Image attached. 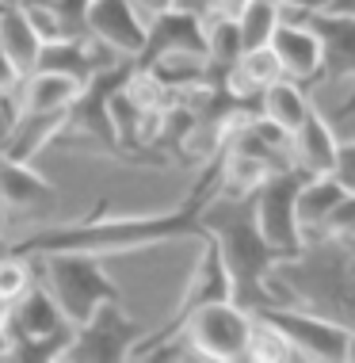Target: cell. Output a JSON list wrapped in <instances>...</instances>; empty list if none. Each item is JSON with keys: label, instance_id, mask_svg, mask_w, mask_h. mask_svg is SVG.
<instances>
[{"label": "cell", "instance_id": "6da1fadb", "mask_svg": "<svg viewBox=\"0 0 355 363\" xmlns=\"http://www.w3.org/2000/svg\"><path fill=\"white\" fill-rule=\"evenodd\" d=\"M222 188V150L206 161V169L199 176V184L191 188V195L180 203L176 211L164 214H111V218H92L84 222H69V225H50L38 230L31 238L16 241L12 252L19 257H46V252H96V257H115V252H142L164 241H180V238H206L203 225V207L218 195Z\"/></svg>", "mask_w": 355, "mask_h": 363}, {"label": "cell", "instance_id": "7a4b0ae2", "mask_svg": "<svg viewBox=\"0 0 355 363\" xmlns=\"http://www.w3.org/2000/svg\"><path fill=\"white\" fill-rule=\"evenodd\" d=\"M203 225L206 238L218 241V252L225 260L233 283V302L244 310H264L275 302L271 272L279 260V252L268 245L256 222V191L252 195H214L203 207Z\"/></svg>", "mask_w": 355, "mask_h": 363}, {"label": "cell", "instance_id": "3957f363", "mask_svg": "<svg viewBox=\"0 0 355 363\" xmlns=\"http://www.w3.org/2000/svg\"><path fill=\"white\" fill-rule=\"evenodd\" d=\"M35 260L43 264V283L50 287L73 325H84L103 302L118 298V287L103 272V257H96V252H46Z\"/></svg>", "mask_w": 355, "mask_h": 363}, {"label": "cell", "instance_id": "277c9868", "mask_svg": "<svg viewBox=\"0 0 355 363\" xmlns=\"http://www.w3.org/2000/svg\"><path fill=\"white\" fill-rule=\"evenodd\" d=\"M180 337L187 340L191 356L203 359H252V340H256V313L237 306L233 298L199 306L184 321ZM176 340V337H172Z\"/></svg>", "mask_w": 355, "mask_h": 363}, {"label": "cell", "instance_id": "5b68a950", "mask_svg": "<svg viewBox=\"0 0 355 363\" xmlns=\"http://www.w3.org/2000/svg\"><path fill=\"white\" fill-rule=\"evenodd\" d=\"M302 180V169H279L256 188V222H260L268 245L279 252V260H302L305 252V233L298 225V211H294Z\"/></svg>", "mask_w": 355, "mask_h": 363}, {"label": "cell", "instance_id": "8992f818", "mask_svg": "<svg viewBox=\"0 0 355 363\" xmlns=\"http://www.w3.org/2000/svg\"><path fill=\"white\" fill-rule=\"evenodd\" d=\"M145 329L123 310V298L103 302L84 325H77L73 345L65 352V363H118L130 359Z\"/></svg>", "mask_w": 355, "mask_h": 363}, {"label": "cell", "instance_id": "52a82bcc", "mask_svg": "<svg viewBox=\"0 0 355 363\" xmlns=\"http://www.w3.org/2000/svg\"><path fill=\"white\" fill-rule=\"evenodd\" d=\"M256 318L268 321L302 359L344 363V356H348L351 329L340 325V321H329V318H321V313H305V310H287V306H275V302L264 310H256Z\"/></svg>", "mask_w": 355, "mask_h": 363}, {"label": "cell", "instance_id": "ba28073f", "mask_svg": "<svg viewBox=\"0 0 355 363\" xmlns=\"http://www.w3.org/2000/svg\"><path fill=\"white\" fill-rule=\"evenodd\" d=\"M172 54H199V57L210 54L206 23H203L199 12H191V8H169V12L153 16L145 50L137 54L134 62H137V69H150V65H157L161 57H172Z\"/></svg>", "mask_w": 355, "mask_h": 363}, {"label": "cell", "instance_id": "9c48e42d", "mask_svg": "<svg viewBox=\"0 0 355 363\" xmlns=\"http://www.w3.org/2000/svg\"><path fill=\"white\" fill-rule=\"evenodd\" d=\"M287 19H302L321 43V73L329 81H355V19L337 16L325 8H302L287 12Z\"/></svg>", "mask_w": 355, "mask_h": 363}, {"label": "cell", "instance_id": "30bf717a", "mask_svg": "<svg viewBox=\"0 0 355 363\" xmlns=\"http://www.w3.org/2000/svg\"><path fill=\"white\" fill-rule=\"evenodd\" d=\"M84 23L96 43L111 46L115 54L126 57H137L145 50V38H150V23L137 16L134 0H92Z\"/></svg>", "mask_w": 355, "mask_h": 363}, {"label": "cell", "instance_id": "8fae6325", "mask_svg": "<svg viewBox=\"0 0 355 363\" xmlns=\"http://www.w3.org/2000/svg\"><path fill=\"white\" fill-rule=\"evenodd\" d=\"M73 325V321L65 318V310L57 306V298L50 294L46 283H35L27 294H19V298L8 306V321H4V337L8 345H19V340H38V337H50V333ZM4 345V348H8Z\"/></svg>", "mask_w": 355, "mask_h": 363}, {"label": "cell", "instance_id": "7c38bea8", "mask_svg": "<svg viewBox=\"0 0 355 363\" xmlns=\"http://www.w3.org/2000/svg\"><path fill=\"white\" fill-rule=\"evenodd\" d=\"M271 50L283 65V77H294V81H310V77H321V43L302 19H287L275 27L271 35Z\"/></svg>", "mask_w": 355, "mask_h": 363}, {"label": "cell", "instance_id": "4fadbf2b", "mask_svg": "<svg viewBox=\"0 0 355 363\" xmlns=\"http://www.w3.org/2000/svg\"><path fill=\"white\" fill-rule=\"evenodd\" d=\"M46 38L35 27V19L27 16V8L19 0H4L0 4V50L12 57V65L23 77L38 69V54H43Z\"/></svg>", "mask_w": 355, "mask_h": 363}, {"label": "cell", "instance_id": "5bb4252c", "mask_svg": "<svg viewBox=\"0 0 355 363\" xmlns=\"http://www.w3.org/2000/svg\"><path fill=\"white\" fill-rule=\"evenodd\" d=\"M337 161H340V142L332 134L329 119L310 107L305 123L294 130V169H302L305 176H329L337 172Z\"/></svg>", "mask_w": 355, "mask_h": 363}, {"label": "cell", "instance_id": "9a60e30c", "mask_svg": "<svg viewBox=\"0 0 355 363\" xmlns=\"http://www.w3.org/2000/svg\"><path fill=\"white\" fill-rule=\"evenodd\" d=\"M57 199L54 184L31 169V161L0 153V207L4 211H38Z\"/></svg>", "mask_w": 355, "mask_h": 363}, {"label": "cell", "instance_id": "2e32d148", "mask_svg": "<svg viewBox=\"0 0 355 363\" xmlns=\"http://www.w3.org/2000/svg\"><path fill=\"white\" fill-rule=\"evenodd\" d=\"M69 126V111H16L12 107V134H8V157L35 161L57 134Z\"/></svg>", "mask_w": 355, "mask_h": 363}, {"label": "cell", "instance_id": "e0dca14e", "mask_svg": "<svg viewBox=\"0 0 355 363\" xmlns=\"http://www.w3.org/2000/svg\"><path fill=\"white\" fill-rule=\"evenodd\" d=\"M81 84L73 77L50 73V69H35L31 77H23L12 96L16 111H73Z\"/></svg>", "mask_w": 355, "mask_h": 363}, {"label": "cell", "instance_id": "ac0fdd59", "mask_svg": "<svg viewBox=\"0 0 355 363\" xmlns=\"http://www.w3.org/2000/svg\"><path fill=\"white\" fill-rule=\"evenodd\" d=\"M344 195H348V188L340 184L337 172H329V176H305V180H302L298 199H294V211H298V225H302L305 241L321 238L325 222H329V214L340 207Z\"/></svg>", "mask_w": 355, "mask_h": 363}, {"label": "cell", "instance_id": "d6986e66", "mask_svg": "<svg viewBox=\"0 0 355 363\" xmlns=\"http://www.w3.org/2000/svg\"><path fill=\"white\" fill-rule=\"evenodd\" d=\"M46 43L54 38H84L88 35V4L92 0H19Z\"/></svg>", "mask_w": 355, "mask_h": 363}, {"label": "cell", "instance_id": "ffe728a7", "mask_svg": "<svg viewBox=\"0 0 355 363\" xmlns=\"http://www.w3.org/2000/svg\"><path fill=\"white\" fill-rule=\"evenodd\" d=\"M310 107H313L310 96L302 92V84L294 81V77H279V81H271V84L260 92V111L268 115L275 126H283L287 134H294V130L305 123Z\"/></svg>", "mask_w": 355, "mask_h": 363}, {"label": "cell", "instance_id": "44dd1931", "mask_svg": "<svg viewBox=\"0 0 355 363\" xmlns=\"http://www.w3.org/2000/svg\"><path fill=\"white\" fill-rule=\"evenodd\" d=\"M268 176V161L237 150V145H222V195H252Z\"/></svg>", "mask_w": 355, "mask_h": 363}, {"label": "cell", "instance_id": "7402d4cb", "mask_svg": "<svg viewBox=\"0 0 355 363\" xmlns=\"http://www.w3.org/2000/svg\"><path fill=\"white\" fill-rule=\"evenodd\" d=\"M283 23V4L279 0H249L237 16V27H241V43L244 50H260V46H271L275 27Z\"/></svg>", "mask_w": 355, "mask_h": 363}, {"label": "cell", "instance_id": "603a6c76", "mask_svg": "<svg viewBox=\"0 0 355 363\" xmlns=\"http://www.w3.org/2000/svg\"><path fill=\"white\" fill-rule=\"evenodd\" d=\"M73 333H77V325H65V329L50 333V337L19 340V345H8L0 359H16V363H57V359H65L69 345H73Z\"/></svg>", "mask_w": 355, "mask_h": 363}, {"label": "cell", "instance_id": "cb8c5ba5", "mask_svg": "<svg viewBox=\"0 0 355 363\" xmlns=\"http://www.w3.org/2000/svg\"><path fill=\"white\" fill-rule=\"evenodd\" d=\"M31 287H35L31 257H19V252L0 257V302H4V306H12L19 294H27Z\"/></svg>", "mask_w": 355, "mask_h": 363}, {"label": "cell", "instance_id": "d4e9b609", "mask_svg": "<svg viewBox=\"0 0 355 363\" xmlns=\"http://www.w3.org/2000/svg\"><path fill=\"white\" fill-rule=\"evenodd\" d=\"M321 241H355V191L340 199V207L329 214L321 230Z\"/></svg>", "mask_w": 355, "mask_h": 363}, {"label": "cell", "instance_id": "484cf974", "mask_svg": "<svg viewBox=\"0 0 355 363\" xmlns=\"http://www.w3.org/2000/svg\"><path fill=\"white\" fill-rule=\"evenodd\" d=\"M249 4V0H195V12L206 19H222V16H241V8Z\"/></svg>", "mask_w": 355, "mask_h": 363}, {"label": "cell", "instance_id": "4316f807", "mask_svg": "<svg viewBox=\"0 0 355 363\" xmlns=\"http://www.w3.org/2000/svg\"><path fill=\"white\" fill-rule=\"evenodd\" d=\"M19 81H23V73H19L16 65H12V57L0 50V100H12L16 88H19Z\"/></svg>", "mask_w": 355, "mask_h": 363}, {"label": "cell", "instance_id": "83f0119b", "mask_svg": "<svg viewBox=\"0 0 355 363\" xmlns=\"http://www.w3.org/2000/svg\"><path fill=\"white\" fill-rule=\"evenodd\" d=\"M337 176L348 191H355V142L340 145V161H337Z\"/></svg>", "mask_w": 355, "mask_h": 363}, {"label": "cell", "instance_id": "f1b7e54d", "mask_svg": "<svg viewBox=\"0 0 355 363\" xmlns=\"http://www.w3.org/2000/svg\"><path fill=\"white\" fill-rule=\"evenodd\" d=\"M8 134H12V100H0V153L8 150Z\"/></svg>", "mask_w": 355, "mask_h": 363}, {"label": "cell", "instance_id": "f546056e", "mask_svg": "<svg viewBox=\"0 0 355 363\" xmlns=\"http://www.w3.org/2000/svg\"><path fill=\"white\" fill-rule=\"evenodd\" d=\"M325 12H337V16H351L355 19V0H325Z\"/></svg>", "mask_w": 355, "mask_h": 363}, {"label": "cell", "instance_id": "4dcf8cb0", "mask_svg": "<svg viewBox=\"0 0 355 363\" xmlns=\"http://www.w3.org/2000/svg\"><path fill=\"white\" fill-rule=\"evenodd\" d=\"M137 4H142L150 16H161V12H169V8H176V0H137Z\"/></svg>", "mask_w": 355, "mask_h": 363}, {"label": "cell", "instance_id": "1f68e13d", "mask_svg": "<svg viewBox=\"0 0 355 363\" xmlns=\"http://www.w3.org/2000/svg\"><path fill=\"white\" fill-rule=\"evenodd\" d=\"M351 115H355V88H351V100H344L337 107V119H351Z\"/></svg>", "mask_w": 355, "mask_h": 363}, {"label": "cell", "instance_id": "d6a6232c", "mask_svg": "<svg viewBox=\"0 0 355 363\" xmlns=\"http://www.w3.org/2000/svg\"><path fill=\"white\" fill-rule=\"evenodd\" d=\"M4 321H8V306L0 302V356H4V345H8V337H4Z\"/></svg>", "mask_w": 355, "mask_h": 363}, {"label": "cell", "instance_id": "836d02e7", "mask_svg": "<svg viewBox=\"0 0 355 363\" xmlns=\"http://www.w3.org/2000/svg\"><path fill=\"white\" fill-rule=\"evenodd\" d=\"M12 252V245L4 241V207H0V257H8Z\"/></svg>", "mask_w": 355, "mask_h": 363}, {"label": "cell", "instance_id": "e575fe53", "mask_svg": "<svg viewBox=\"0 0 355 363\" xmlns=\"http://www.w3.org/2000/svg\"><path fill=\"white\" fill-rule=\"evenodd\" d=\"M344 276H348L351 291H355V257H348V264H344Z\"/></svg>", "mask_w": 355, "mask_h": 363}, {"label": "cell", "instance_id": "d590c367", "mask_svg": "<svg viewBox=\"0 0 355 363\" xmlns=\"http://www.w3.org/2000/svg\"><path fill=\"white\" fill-rule=\"evenodd\" d=\"M344 363H355V333L348 337V356H344Z\"/></svg>", "mask_w": 355, "mask_h": 363}, {"label": "cell", "instance_id": "8d00e7d4", "mask_svg": "<svg viewBox=\"0 0 355 363\" xmlns=\"http://www.w3.org/2000/svg\"><path fill=\"white\" fill-rule=\"evenodd\" d=\"M0 4H4V0H0Z\"/></svg>", "mask_w": 355, "mask_h": 363}]
</instances>
